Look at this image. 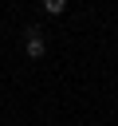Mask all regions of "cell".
I'll use <instances>...</instances> for the list:
<instances>
[{"mask_svg": "<svg viewBox=\"0 0 118 126\" xmlns=\"http://www.w3.org/2000/svg\"><path fill=\"white\" fill-rule=\"evenodd\" d=\"M43 12L47 16H63L67 12V0H43Z\"/></svg>", "mask_w": 118, "mask_h": 126, "instance_id": "obj_2", "label": "cell"}, {"mask_svg": "<svg viewBox=\"0 0 118 126\" xmlns=\"http://www.w3.org/2000/svg\"><path fill=\"white\" fill-rule=\"evenodd\" d=\"M24 55H28V59H43V55H47V39H43L39 28H28V32H24Z\"/></svg>", "mask_w": 118, "mask_h": 126, "instance_id": "obj_1", "label": "cell"}]
</instances>
